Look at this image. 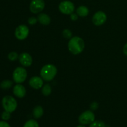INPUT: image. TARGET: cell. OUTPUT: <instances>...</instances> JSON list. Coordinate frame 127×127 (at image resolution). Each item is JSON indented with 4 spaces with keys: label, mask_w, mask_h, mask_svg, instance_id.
I'll return each mask as SVG.
<instances>
[{
    "label": "cell",
    "mask_w": 127,
    "mask_h": 127,
    "mask_svg": "<svg viewBox=\"0 0 127 127\" xmlns=\"http://www.w3.org/2000/svg\"><path fill=\"white\" fill-rule=\"evenodd\" d=\"M89 127H105V125L101 120H95L90 124Z\"/></svg>",
    "instance_id": "obj_19"
},
{
    "label": "cell",
    "mask_w": 127,
    "mask_h": 127,
    "mask_svg": "<svg viewBox=\"0 0 127 127\" xmlns=\"http://www.w3.org/2000/svg\"><path fill=\"white\" fill-rule=\"evenodd\" d=\"M78 15L76 14H71V19L72 21H76L78 18Z\"/></svg>",
    "instance_id": "obj_26"
},
{
    "label": "cell",
    "mask_w": 127,
    "mask_h": 127,
    "mask_svg": "<svg viewBox=\"0 0 127 127\" xmlns=\"http://www.w3.org/2000/svg\"><path fill=\"white\" fill-rule=\"evenodd\" d=\"M45 7L44 0H32L30 4V10L33 14H38Z\"/></svg>",
    "instance_id": "obj_8"
},
{
    "label": "cell",
    "mask_w": 127,
    "mask_h": 127,
    "mask_svg": "<svg viewBox=\"0 0 127 127\" xmlns=\"http://www.w3.org/2000/svg\"><path fill=\"white\" fill-rule=\"evenodd\" d=\"M123 52H124V54L127 56V42L125 43V45H124V48H123Z\"/></svg>",
    "instance_id": "obj_27"
},
{
    "label": "cell",
    "mask_w": 127,
    "mask_h": 127,
    "mask_svg": "<svg viewBox=\"0 0 127 127\" xmlns=\"http://www.w3.org/2000/svg\"><path fill=\"white\" fill-rule=\"evenodd\" d=\"M89 9L85 6H81L77 9V14L80 17H86L89 14Z\"/></svg>",
    "instance_id": "obj_15"
},
{
    "label": "cell",
    "mask_w": 127,
    "mask_h": 127,
    "mask_svg": "<svg viewBox=\"0 0 127 127\" xmlns=\"http://www.w3.org/2000/svg\"><path fill=\"white\" fill-rule=\"evenodd\" d=\"M27 76V71L22 67H17L14 71L12 73V78L14 82L17 84L24 82Z\"/></svg>",
    "instance_id": "obj_4"
},
{
    "label": "cell",
    "mask_w": 127,
    "mask_h": 127,
    "mask_svg": "<svg viewBox=\"0 0 127 127\" xmlns=\"http://www.w3.org/2000/svg\"><path fill=\"white\" fill-rule=\"evenodd\" d=\"M19 60L20 63L25 67H28L32 64V58L28 53H22L19 56Z\"/></svg>",
    "instance_id": "obj_10"
},
{
    "label": "cell",
    "mask_w": 127,
    "mask_h": 127,
    "mask_svg": "<svg viewBox=\"0 0 127 127\" xmlns=\"http://www.w3.org/2000/svg\"><path fill=\"white\" fill-rule=\"evenodd\" d=\"M37 19H36L34 17H30L28 19V22L30 25H34L37 23Z\"/></svg>",
    "instance_id": "obj_23"
},
{
    "label": "cell",
    "mask_w": 127,
    "mask_h": 127,
    "mask_svg": "<svg viewBox=\"0 0 127 127\" xmlns=\"http://www.w3.org/2000/svg\"><path fill=\"white\" fill-rule=\"evenodd\" d=\"M10 118H11V113L9 112L4 110L1 114V119L4 121L8 120Z\"/></svg>",
    "instance_id": "obj_21"
},
{
    "label": "cell",
    "mask_w": 127,
    "mask_h": 127,
    "mask_svg": "<svg viewBox=\"0 0 127 127\" xmlns=\"http://www.w3.org/2000/svg\"><path fill=\"white\" fill-rule=\"evenodd\" d=\"M13 83L11 80H4L2 81L0 84V87L2 89H8L12 87Z\"/></svg>",
    "instance_id": "obj_16"
},
{
    "label": "cell",
    "mask_w": 127,
    "mask_h": 127,
    "mask_svg": "<svg viewBox=\"0 0 127 127\" xmlns=\"http://www.w3.org/2000/svg\"><path fill=\"white\" fill-rule=\"evenodd\" d=\"M98 106H99V105H98L97 102H93L91 104V109L93 110H95L97 109Z\"/></svg>",
    "instance_id": "obj_24"
},
{
    "label": "cell",
    "mask_w": 127,
    "mask_h": 127,
    "mask_svg": "<svg viewBox=\"0 0 127 127\" xmlns=\"http://www.w3.org/2000/svg\"><path fill=\"white\" fill-rule=\"evenodd\" d=\"M29 83L32 88L35 89H38L42 88L43 85V79L38 76H33L31 78Z\"/></svg>",
    "instance_id": "obj_11"
},
{
    "label": "cell",
    "mask_w": 127,
    "mask_h": 127,
    "mask_svg": "<svg viewBox=\"0 0 127 127\" xmlns=\"http://www.w3.org/2000/svg\"><path fill=\"white\" fill-rule=\"evenodd\" d=\"M59 10L64 14H71L74 11V5L69 1H62L59 5Z\"/></svg>",
    "instance_id": "obj_6"
},
{
    "label": "cell",
    "mask_w": 127,
    "mask_h": 127,
    "mask_svg": "<svg viewBox=\"0 0 127 127\" xmlns=\"http://www.w3.org/2000/svg\"><path fill=\"white\" fill-rule=\"evenodd\" d=\"M42 94L45 96H48L52 93V88L49 84H47L42 87Z\"/></svg>",
    "instance_id": "obj_18"
},
{
    "label": "cell",
    "mask_w": 127,
    "mask_h": 127,
    "mask_svg": "<svg viewBox=\"0 0 127 127\" xmlns=\"http://www.w3.org/2000/svg\"><path fill=\"white\" fill-rule=\"evenodd\" d=\"M63 35L66 38H71L72 37V32L69 30L65 29L63 31Z\"/></svg>",
    "instance_id": "obj_22"
},
{
    "label": "cell",
    "mask_w": 127,
    "mask_h": 127,
    "mask_svg": "<svg viewBox=\"0 0 127 127\" xmlns=\"http://www.w3.org/2000/svg\"><path fill=\"white\" fill-rule=\"evenodd\" d=\"M0 127H11L9 124L6 121H0Z\"/></svg>",
    "instance_id": "obj_25"
},
{
    "label": "cell",
    "mask_w": 127,
    "mask_h": 127,
    "mask_svg": "<svg viewBox=\"0 0 127 127\" xmlns=\"http://www.w3.org/2000/svg\"><path fill=\"white\" fill-rule=\"evenodd\" d=\"M8 59L11 61H15L19 58V56L17 53L15 52H10L8 54Z\"/></svg>",
    "instance_id": "obj_20"
},
{
    "label": "cell",
    "mask_w": 127,
    "mask_h": 127,
    "mask_svg": "<svg viewBox=\"0 0 127 127\" xmlns=\"http://www.w3.org/2000/svg\"><path fill=\"white\" fill-rule=\"evenodd\" d=\"M77 127H86L84 126V125H78V126Z\"/></svg>",
    "instance_id": "obj_28"
},
{
    "label": "cell",
    "mask_w": 127,
    "mask_h": 127,
    "mask_svg": "<svg viewBox=\"0 0 127 127\" xmlns=\"http://www.w3.org/2000/svg\"><path fill=\"white\" fill-rule=\"evenodd\" d=\"M23 127H39V124L36 120L31 119L25 123Z\"/></svg>",
    "instance_id": "obj_17"
},
{
    "label": "cell",
    "mask_w": 127,
    "mask_h": 127,
    "mask_svg": "<svg viewBox=\"0 0 127 127\" xmlns=\"http://www.w3.org/2000/svg\"><path fill=\"white\" fill-rule=\"evenodd\" d=\"M106 20V14L102 11H98L94 14L93 17V22L97 26H100L104 24Z\"/></svg>",
    "instance_id": "obj_9"
},
{
    "label": "cell",
    "mask_w": 127,
    "mask_h": 127,
    "mask_svg": "<svg viewBox=\"0 0 127 127\" xmlns=\"http://www.w3.org/2000/svg\"><path fill=\"white\" fill-rule=\"evenodd\" d=\"M2 106L4 110L12 113L16 110L17 103L13 97L11 95H6L2 99Z\"/></svg>",
    "instance_id": "obj_3"
},
{
    "label": "cell",
    "mask_w": 127,
    "mask_h": 127,
    "mask_svg": "<svg viewBox=\"0 0 127 127\" xmlns=\"http://www.w3.org/2000/svg\"><path fill=\"white\" fill-rule=\"evenodd\" d=\"M29 30L28 27L26 25H20L15 31V36L16 38L20 40H24L28 37Z\"/></svg>",
    "instance_id": "obj_7"
},
{
    "label": "cell",
    "mask_w": 127,
    "mask_h": 127,
    "mask_svg": "<svg viewBox=\"0 0 127 127\" xmlns=\"http://www.w3.org/2000/svg\"><path fill=\"white\" fill-rule=\"evenodd\" d=\"M57 73V69L55 66L52 64H46L42 67L40 71V76L43 80L50 81L55 77Z\"/></svg>",
    "instance_id": "obj_2"
},
{
    "label": "cell",
    "mask_w": 127,
    "mask_h": 127,
    "mask_svg": "<svg viewBox=\"0 0 127 127\" xmlns=\"http://www.w3.org/2000/svg\"><path fill=\"white\" fill-rule=\"evenodd\" d=\"M13 94L18 98H23L26 95V90L24 86L20 84H17L13 88Z\"/></svg>",
    "instance_id": "obj_12"
},
{
    "label": "cell",
    "mask_w": 127,
    "mask_h": 127,
    "mask_svg": "<svg viewBox=\"0 0 127 127\" xmlns=\"http://www.w3.org/2000/svg\"><path fill=\"white\" fill-rule=\"evenodd\" d=\"M85 45L84 40L79 37L71 38L68 42V49L71 53L74 55H78L81 53Z\"/></svg>",
    "instance_id": "obj_1"
},
{
    "label": "cell",
    "mask_w": 127,
    "mask_h": 127,
    "mask_svg": "<svg viewBox=\"0 0 127 127\" xmlns=\"http://www.w3.org/2000/svg\"><path fill=\"white\" fill-rule=\"evenodd\" d=\"M43 115V109L42 107L38 105L33 110V116L35 119H38L42 117Z\"/></svg>",
    "instance_id": "obj_14"
},
{
    "label": "cell",
    "mask_w": 127,
    "mask_h": 127,
    "mask_svg": "<svg viewBox=\"0 0 127 127\" xmlns=\"http://www.w3.org/2000/svg\"><path fill=\"white\" fill-rule=\"evenodd\" d=\"M37 19L40 23L44 26H47L50 23V17L49 16L44 13L40 14L37 17Z\"/></svg>",
    "instance_id": "obj_13"
},
{
    "label": "cell",
    "mask_w": 127,
    "mask_h": 127,
    "mask_svg": "<svg viewBox=\"0 0 127 127\" xmlns=\"http://www.w3.org/2000/svg\"><path fill=\"white\" fill-rule=\"evenodd\" d=\"M78 121L81 125H89L95 121V115L91 110H86L79 115Z\"/></svg>",
    "instance_id": "obj_5"
}]
</instances>
